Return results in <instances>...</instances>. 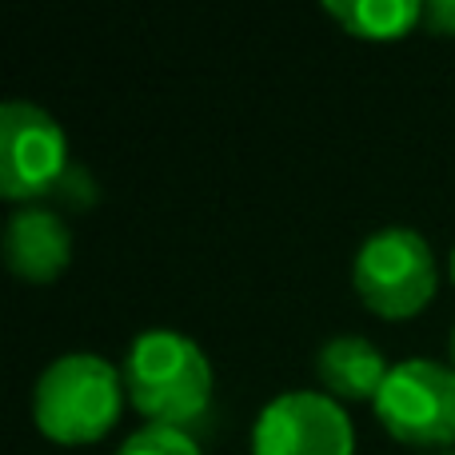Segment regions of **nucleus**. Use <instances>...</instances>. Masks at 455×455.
Returning a JSON list of instances; mask_svg holds the SVG:
<instances>
[{
  "instance_id": "f257e3e1",
  "label": "nucleus",
  "mask_w": 455,
  "mask_h": 455,
  "mask_svg": "<svg viewBox=\"0 0 455 455\" xmlns=\"http://www.w3.org/2000/svg\"><path fill=\"white\" fill-rule=\"evenodd\" d=\"M120 371H124L128 403L152 427L188 432L212 408V363H208L204 347L184 331H140Z\"/></svg>"
},
{
  "instance_id": "f03ea898",
  "label": "nucleus",
  "mask_w": 455,
  "mask_h": 455,
  "mask_svg": "<svg viewBox=\"0 0 455 455\" xmlns=\"http://www.w3.org/2000/svg\"><path fill=\"white\" fill-rule=\"evenodd\" d=\"M124 371L96 352H64L40 371L32 387V419L64 448L96 443L124 411Z\"/></svg>"
},
{
  "instance_id": "7ed1b4c3",
  "label": "nucleus",
  "mask_w": 455,
  "mask_h": 455,
  "mask_svg": "<svg viewBox=\"0 0 455 455\" xmlns=\"http://www.w3.org/2000/svg\"><path fill=\"white\" fill-rule=\"evenodd\" d=\"M352 283L363 307L384 320H411L432 304L440 288L435 251L416 228L384 224L360 243L352 264Z\"/></svg>"
},
{
  "instance_id": "20e7f679",
  "label": "nucleus",
  "mask_w": 455,
  "mask_h": 455,
  "mask_svg": "<svg viewBox=\"0 0 455 455\" xmlns=\"http://www.w3.org/2000/svg\"><path fill=\"white\" fill-rule=\"evenodd\" d=\"M376 419L392 440L408 448H448L455 443V368L440 360L392 363L376 395Z\"/></svg>"
},
{
  "instance_id": "39448f33",
  "label": "nucleus",
  "mask_w": 455,
  "mask_h": 455,
  "mask_svg": "<svg viewBox=\"0 0 455 455\" xmlns=\"http://www.w3.org/2000/svg\"><path fill=\"white\" fill-rule=\"evenodd\" d=\"M68 180V136L32 100L0 108V196L40 200Z\"/></svg>"
},
{
  "instance_id": "423d86ee",
  "label": "nucleus",
  "mask_w": 455,
  "mask_h": 455,
  "mask_svg": "<svg viewBox=\"0 0 455 455\" xmlns=\"http://www.w3.org/2000/svg\"><path fill=\"white\" fill-rule=\"evenodd\" d=\"M251 455H355V427L328 392H283L256 416Z\"/></svg>"
},
{
  "instance_id": "0eeeda50",
  "label": "nucleus",
  "mask_w": 455,
  "mask_h": 455,
  "mask_svg": "<svg viewBox=\"0 0 455 455\" xmlns=\"http://www.w3.org/2000/svg\"><path fill=\"white\" fill-rule=\"evenodd\" d=\"M4 259L20 280L48 283L68 267L72 259V232L48 208H20L4 228Z\"/></svg>"
},
{
  "instance_id": "6e6552de",
  "label": "nucleus",
  "mask_w": 455,
  "mask_h": 455,
  "mask_svg": "<svg viewBox=\"0 0 455 455\" xmlns=\"http://www.w3.org/2000/svg\"><path fill=\"white\" fill-rule=\"evenodd\" d=\"M387 371H392V363L368 336H331L315 352V376H320L323 392L339 403H376Z\"/></svg>"
},
{
  "instance_id": "1a4fd4ad",
  "label": "nucleus",
  "mask_w": 455,
  "mask_h": 455,
  "mask_svg": "<svg viewBox=\"0 0 455 455\" xmlns=\"http://www.w3.org/2000/svg\"><path fill=\"white\" fill-rule=\"evenodd\" d=\"M323 12L336 16L360 40H400L424 24L419 0H328Z\"/></svg>"
},
{
  "instance_id": "9d476101",
  "label": "nucleus",
  "mask_w": 455,
  "mask_h": 455,
  "mask_svg": "<svg viewBox=\"0 0 455 455\" xmlns=\"http://www.w3.org/2000/svg\"><path fill=\"white\" fill-rule=\"evenodd\" d=\"M116 455H200V443L188 432H176V427L144 424L140 432H132L120 443Z\"/></svg>"
},
{
  "instance_id": "9b49d317",
  "label": "nucleus",
  "mask_w": 455,
  "mask_h": 455,
  "mask_svg": "<svg viewBox=\"0 0 455 455\" xmlns=\"http://www.w3.org/2000/svg\"><path fill=\"white\" fill-rule=\"evenodd\" d=\"M424 24L435 32V36H455V0H427Z\"/></svg>"
},
{
  "instance_id": "f8f14e48",
  "label": "nucleus",
  "mask_w": 455,
  "mask_h": 455,
  "mask_svg": "<svg viewBox=\"0 0 455 455\" xmlns=\"http://www.w3.org/2000/svg\"><path fill=\"white\" fill-rule=\"evenodd\" d=\"M451 368H455V328H451Z\"/></svg>"
},
{
  "instance_id": "ddd939ff",
  "label": "nucleus",
  "mask_w": 455,
  "mask_h": 455,
  "mask_svg": "<svg viewBox=\"0 0 455 455\" xmlns=\"http://www.w3.org/2000/svg\"><path fill=\"white\" fill-rule=\"evenodd\" d=\"M451 283H455V248H451Z\"/></svg>"
},
{
  "instance_id": "4468645a",
  "label": "nucleus",
  "mask_w": 455,
  "mask_h": 455,
  "mask_svg": "<svg viewBox=\"0 0 455 455\" xmlns=\"http://www.w3.org/2000/svg\"><path fill=\"white\" fill-rule=\"evenodd\" d=\"M435 455H455V451H435Z\"/></svg>"
}]
</instances>
